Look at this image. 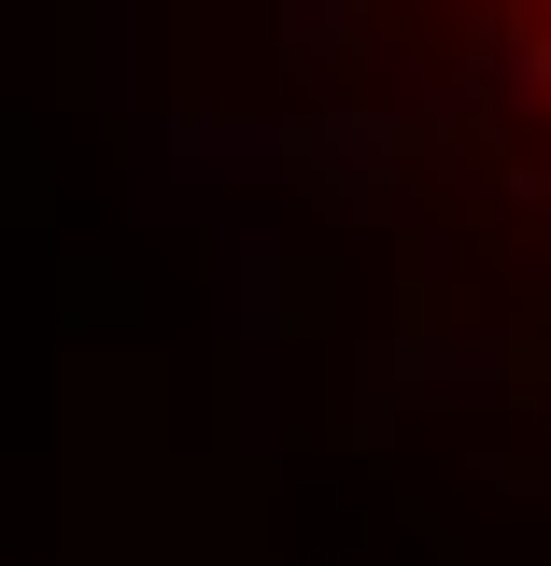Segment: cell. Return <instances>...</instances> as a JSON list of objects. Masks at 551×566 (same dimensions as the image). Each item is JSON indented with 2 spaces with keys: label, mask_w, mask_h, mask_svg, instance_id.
Wrapping results in <instances>:
<instances>
[{
  "label": "cell",
  "mask_w": 551,
  "mask_h": 566,
  "mask_svg": "<svg viewBox=\"0 0 551 566\" xmlns=\"http://www.w3.org/2000/svg\"><path fill=\"white\" fill-rule=\"evenodd\" d=\"M538 71H551V43H538Z\"/></svg>",
  "instance_id": "obj_1"
}]
</instances>
